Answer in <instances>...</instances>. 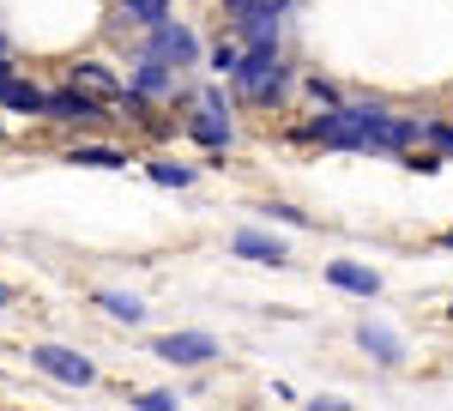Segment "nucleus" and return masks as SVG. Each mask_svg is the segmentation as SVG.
I'll return each mask as SVG.
<instances>
[{"label":"nucleus","mask_w":453,"mask_h":411,"mask_svg":"<svg viewBox=\"0 0 453 411\" xmlns=\"http://www.w3.org/2000/svg\"><path fill=\"white\" fill-rule=\"evenodd\" d=\"M230 79H236V91H242V97L266 103V97H279V91H284V79H290V73H284L279 49H248Z\"/></svg>","instance_id":"1"},{"label":"nucleus","mask_w":453,"mask_h":411,"mask_svg":"<svg viewBox=\"0 0 453 411\" xmlns=\"http://www.w3.org/2000/svg\"><path fill=\"white\" fill-rule=\"evenodd\" d=\"M418 134H423V128L399 121V115H387V109H375V103H363V145H357V151H405Z\"/></svg>","instance_id":"2"},{"label":"nucleus","mask_w":453,"mask_h":411,"mask_svg":"<svg viewBox=\"0 0 453 411\" xmlns=\"http://www.w3.org/2000/svg\"><path fill=\"white\" fill-rule=\"evenodd\" d=\"M31 363H36L49 381H67V387H91V376H97V369H91L79 351H67V345H36Z\"/></svg>","instance_id":"3"},{"label":"nucleus","mask_w":453,"mask_h":411,"mask_svg":"<svg viewBox=\"0 0 453 411\" xmlns=\"http://www.w3.org/2000/svg\"><path fill=\"white\" fill-rule=\"evenodd\" d=\"M314 139H320V145H339V151H357V145H363V103L326 109V115L314 121Z\"/></svg>","instance_id":"4"},{"label":"nucleus","mask_w":453,"mask_h":411,"mask_svg":"<svg viewBox=\"0 0 453 411\" xmlns=\"http://www.w3.org/2000/svg\"><path fill=\"white\" fill-rule=\"evenodd\" d=\"M157 357L194 369V363H211V357H218V339H211V333H170V339H157Z\"/></svg>","instance_id":"5"},{"label":"nucleus","mask_w":453,"mask_h":411,"mask_svg":"<svg viewBox=\"0 0 453 411\" xmlns=\"http://www.w3.org/2000/svg\"><path fill=\"white\" fill-rule=\"evenodd\" d=\"M151 55L157 61H194L200 55V43H194V31H181V25H151Z\"/></svg>","instance_id":"6"},{"label":"nucleus","mask_w":453,"mask_h":411,"mask_svg":"<svg viewBox=\"0 0 453 411\" xmlns=\"http://www.w3.org/2000/svg\"><path fill=\"white\" fill-rule=\"evenodd\" d=\"M357 345H363V351H369L375 363H387V369H393V363L405 357V339H399L393 327H381V321H363V327H357Z\"/></svg>","instance_id":"7"},{"label":"nucleus","mask_w":453,"mask_h":411,"mask_svg":"<svg viewBox=\"0 0 453 411\" xmlns=\"http://www.w3.org/2000/svg\"><path fill=\"white\" fill-rule=\"evenodd\" d=\"M73 91H85V97H97V103L127 97V91H121V79H115L109 67H97V61H79V67H73Z\"/></svg>","instance_id":"8"},{"label":"nucleus","mask_w":453,"mask_h":411,"mask_svg":"<svg viewBox=\"0 0 453 411\" xmlns=\"http://www.w3.org/2000/svg\"><path fill=\"white\" fill-rule=\"evenodd\" d=\"M242 43H248V49H273V43H279V0L242 12Z\"/></svg>","instance_id":"9"},{"label":"nucleus","mask_w":453,"mask_h":411,"mask_svg":"<svg viewBox=\"0 0 453 411\" xmlns=\"http://www.w3.org/2000/svg\"><path fill=\"white\" fill-rule=\"evenodd\" d=\"M188 134L200 139V145H230V115H218V103H200L194 109V121H188Z\"/></svg>","instance_id":"10"},{"label":"nucleus","mask_w":453,"mask_h":411,"mask_svg":"<svg viewBox=\"0 0 453 411\" xmlns=\"http://www.w3.org/2000/svg\"><path fill=\"white\" fill-rule=\"evenodd\" d=\"M236 254H248V260H260V267H284L290 254H284L279 237H260V230H236V242H230Z\"/></svg>","instance_id":"11"},{"label":"nucleus","mask_w":453,"mask_h":411,"mask_svg":"<svg viewBox=\"0 0 453 411\" xmlns=\"http://www.w3.org/2000/svg\"><path fill=\"white\" fill-rule=\"evenodd\" d=\"M42 109L55 121H97V97H85V91H55V97H42Z\"/></svg>","instance_id":"12"},{"label":"nucleus","mask_w":453,"mask_h":411,"mask_svg":"<svg viewBox=\"0 0 453 411\" xmlns=\"http://www.w3.org/2000/svg\"><path fill=\"white\" fill-rule=\"evenodd\" d=\"M326 278H333L339 291H357V297H375V291H381V278L369 273V267H357V260H333Z\"/></svg>","instance_id":"13"},{"label":"nucleus","mask_w":453,"mask_h":411,"mask_svg":"<svg viewBox=\"0 0 453 411\" xmlns=\"http://www.w3.org/2000/svg\"><path fill=\"white\" fill-rule=\"evenodd\" d=\"M134 85H140L145 97H164V91H170V61L145 55V61H140V73H134Z\"/></svg>","instance_id":"14"},{"label":"nucleus","mask_w":453,"mask_h":411,"mask_svg":"<svg viewBox=\"0 0 453 411\" xmlns=\"http://www.w3.org/2000/svg\"><path fill=\"white\" fill-rule=\"evenodd\" d=\"M0 103H6V109H19V115H36V109H42V91L25 85V79H6V85H0Z\"/></svg>","instance_id":"15"},{"label":"nucleus","mask_w":453,"mask_h":411,"mask_svg":"<svg viewBox=\"0 0 453 411\" xmlns=\"http://www.w3.org/2000/svg\"><path fill=\"white\" fill-rule=\"evenodd\" d=\"M97 303H104L109 314H115V321H127V327H134V321H145V303H140V297H121V291H104Z\"/></svg>","instance_id":"16"},{"label":"nucleus","mask_w":453,"mask_h":411,"mask_svg":"<svg viewBox=\"0 0 453 411\" xmlns=\"http://www.w3.org/2000/svg\"><path fill=\"white\" fill-rule=\"evenodd\" d=\"M73 164H91V170H127V158H121V151H104V145H79Z\"/></svg>","instance_id":"17"},{"label":"nucleus","mask_w":453,"mask_h":411,"mask_svg":"<svg viewBox=\"0 0 453 411\" xmlns=\"http://www.w3.org/2000/svg\"><path fill=\"white\" fill-rule=\"evenodd\" d=\"M140 25H164V12H170V0H121Z\"/></svg>","instance_id":"18"},{"label":"nucleus","mask_w":453,"mask_h":411,"mask_svg":"<svg viewBox=\"0 0 453 411\" xmlns=\"http://www.w3.org/2000/svg\"><path fill=\"white\" fill-rule=\"evenodd\" d=\"M151 182H164V188H188L194 170H181V164H151Z\"/></svg>","instance_id":"19"},{"label":"nucleus","mask_w":453,"mask_h":411,"mask_svg":"<svg viewBox=\"0 0 453 411\" xmlns=\"http://www.w3.org/2000/svg\"><path fill=\"white\" fill-rule=\"evenodd\" d=\"M134 406H140V411H175V393H140Z\"/></svg>","instance_id":"20"},{"label":"nucleus","mask_w":453,"mask_h":411,"mask_svg":"<svg viewBox=\"0 0 453 411\" xmlns=\"http://www.w3.org/2000/svg\"><path fill=\"white\" fill-rule=\"evenodd\" d=\"M236 61H242L236 49H218V55H211V67H218V73H236Z\"/></svg>","instance_id":"21"},{"label":"nucleus","mask_w":453,"mask_h":411,"mask_svg":"<svg viewBox=\"0 0 453 411\" xmlns=\"http://www.w3.org/2000/svg\"><path fill=\"white\" fill-rule=\"evenodd\" d=\"M411 170L429 175V170H441V158H435V151H411Z\"/></svg>","instance_id":"22"},{"label":"nucleus","mask_w":453,"mask_h":411,"mask_svg":"<svg viewBox=\"0 0 453 411\" xmlns=\"http://www.w3.org/2000/svg\"><path fill=\"white\" fill-rule=\"evenodd\" d=\"M224 6H230V12H254V0H224Z\"/></svg>","instance_id":"23"},{"label":"nucleus","mask_w":453,"mask_h":411,"mask_svg":"<svg viewBox=\"0 0 453 411\" xmlns=\"http://www.w3.org/2000/svg\"><path fill=\"white\" fill-rule=\"evenodd\" d=\"M441 242H448V248H453V230H448V237H441Z\"/></svg>","instance_id":"24"},{"label":"nucleus","mask_w":453,"mask_h":411,"mask_svg":"<svg viewBox=\"0 0 453 411\" xmlns=\"http://www.w3.org/2000/svg\"><path fill=\"white\" fill-rule=\"evenodd\" d=\"M0 303H6V291H0Z\"/></svg>","instance_id":"25"}]
</instances>
